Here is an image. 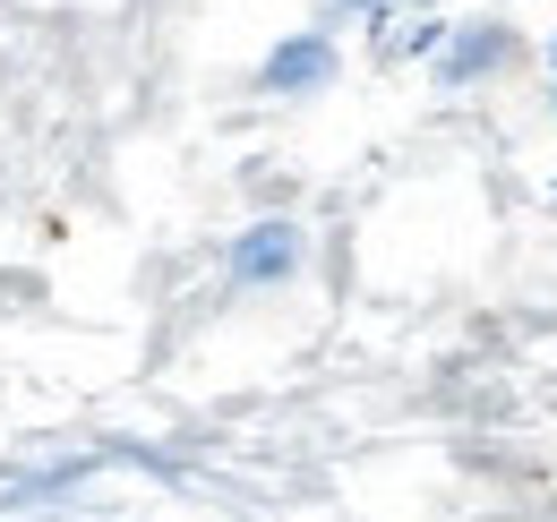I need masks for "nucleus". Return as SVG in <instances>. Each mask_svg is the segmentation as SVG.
<instances>
[{"instance_id":"obj_4","label":"nucleus","mask_w":557,"mask_h":522,"mask_svg":"<svg viewBox=\"0 0 557 522\" xmlns=\"http://www.w3.org/2000/svg\"><path fill=\"white\" fill-rule=\"evenodd\" d=\"M395 17H404L395 0H318V17H309V26H326V35H344V26H369V35L386 44V26H395Z\"/></svg>"},{"instance_id":"obj_1","label":"nucleus","mask_w":557,"mask_h":522,"mask_svg":"<svg viewBox=\"0 0 557 522\" xmlns=\"http://www.w3.org/2000/svg\"><path fill=\"white\" fill-rule=\"evenodd\" d=\"M523 61H532L523 26L497 17V9H472V17H455L446 44L429 52V86H437V95H481V86H506Z\"/></svg>"},{"instance_id":"obj_3","label":"nucleus","mask_w":557,"mask_h":522,"mask_svg":"<svg viewBox=\"0 0 557 522\" xmlns=\"http://www.w3.org/2000/svg\"><path fill=\"white\" fill-rule=\"evenodd\" d=\"M267 103H318V95H335L344 86V35H326V26H292L275 35L267 52H258V77H249Z\"/></svg>"},{"instance_id":"obj_8","label":"nucleus","mask_w":557,"mask_h":522,"mask_svg":"<svg viewBox=\"0 0 557 522\" xmlns=\"http://www.w3.org/2000/svg\"><path fill=\"white\" fill-rule=\"evenodd\" d=\"M541 112H549V129H557V77H549V86H541Z\"/></svg>"},{"instance_id":"obj_2","label":"nucleus","mask_w":557,"mask_h":522,"mask_svg":"<svg viewBox=\"0 0 557 522\" xmlns=\"http://www.w3.org/2000/svg\"><path fill=\"white\" fill-rule=\"evenodd\" d=\"M309 274V223L300 214H249L223 240V283L232 291H292Z\"/></svg>"},{"instance_id":"obj_5","label":"nucleus","mask_w":557,"mask_h":522,"mask_svg":"<svg viewBox=\"0 0 557 522\" xmlns=\"http://www.w3.org/2000/svg\"><path fill=\"white\" fill-rule=\"evenodd\" d=\"M446 26H455V17H446V9H437V17H404V35H395V44H386V52H395V61H420V69H429V52H437V44H446Z\"/></svg>"},{"instance_id":"obj_6","label":"nucleus","mask_w":557,"mask_h":522,"mask_svg":"<svg viewBox=\"0 0 557 522\" xmlns=\"http://www.w3.org/2000/svg\"><path fill=\"white\" fill-rule=\"evenodd\" d=\"M395 9H404V17H437L446 0H395Z\"/></svg>"},{"instance_id":"obj_7","label":"nucleus","mask_w":557,"mask_h":522,"mask_svg":"<svg viewBox=\"0 0 557 522\" xmlns=\"http://www.w3.org/2000/svg\"><path fill=\"white\" fill-rule=\"evenodd\" d=\"M541 69H549V77H557V26H549V35H541Z\"/></svg>"}]
</instances>
